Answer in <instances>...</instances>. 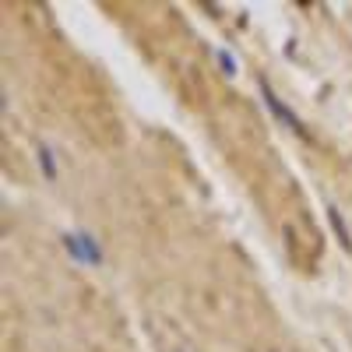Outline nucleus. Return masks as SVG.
I'll return each instance as SVG.
<instances>
[{
	"label": "nucleus",
	"instance_id": "f257e3e1",
	"mask_svg": "<svg viewBox=\"0 0 352 352\" xmlns=\"http://www.w3.org/2000/svg\"><path fill=\"white\" fill-rule=\"evenodd\" d=\"M261 96H264V102H268V106L275 109V116H282V120H285V124H289L292 131H300V120H296V116H292V113H289V109H285V106H282V102H278V99L272 96L268 81H261Z\"/></svg>",
	"mask_w": 352,
	"mask_h": 352
},
{
	"label": "nucleus",
	"instance_id": "f03ea898",
	"mask_svg": "<svg viewBox=\"0 0 352 352\" xmlns=\"http://www.w3.org/2000/svg\"><path fill=\"white\" fill-rule=\"evenodd\" d=\"M219 60H222L226 74H236V71H232V56H229V53H219Z\"/></svg>",
	"mask_w": 352,
	"mask_h": 352
}]
</instances>
